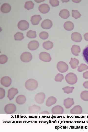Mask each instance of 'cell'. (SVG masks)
<instances>
[{"label":"cell","instance_id":"cell-33","mask_svg":"<svg viewBox=\"0 0 88 132\" xmlns=\"http://www.w3.org/2000/svg\"><path fill=\"white\" fill-rule=\"evenodd\" d=\"M74 87H66L62 88L64 90V92L67 94H69L72 92Z\"/></svg>","mask_w":88,"mask_h":132},{"label":"cell","instance_id":"cell-23","mask_svg":"<svg viewBox=\"0 0 88 132\" xmlns=\"http://www.w3.org/2000/svg\"><path fill=\"white\" fill-rule=\"evenodd\" d=\"M43 47L46 50L51 49L53 46V43L50 41L44 42L43 44Z\"/></svg>","mask_w":88,"mask_h":132},{"label":"cell","instance_id":"cell-7","mask_svg":"<svg viewBox=\"0 0 88 132\" xmlns=\"http://www.w3.org/2000/svg\"><path fill=\"white\" fill-rule=\"evenodd\" d=\"M1 83L3 86L8 87L11 85V78L8 76L3 77L0 80Z\"/></svg>","mask_w":88,"mask_h":132},{"label":"cell","instance_id":"cell-32","mask_svg":"<svg viewBox=\"0 0 88 132\" xmlns=\"http://www.w3.org/2000/svg\"><path fill=\"white\" fill-rule=\"evenodd\" d=\"M40 37L43 39H46L48 37V34L45 32H41L39 34Z\"/></svg>","mask_w":88,"mask_h":132},{"label":"cell","instance_id":"cell-10","mask_svg":"<svg viewBox=\"0 0 88 132\" xmlns=\"http://www.w3.org/2000/svg\"><path fill=\"white\" fill-rule=\"evenodd\" d=\"M39 11L43 13H46L50 10V7L47 4L43 3L40 4L38 7Z\"/></svg>","mask_w":88,"mask_h":132},{"label":"cell","instance_id":"cell-18","mask_svg":"<svg viewBox=\"0 0 88 132\" xmlns=\"http://www.w3.org/2000/svg\"><path fill=\"white\" fill-rule=\"evenodd\" d=\"M64 27L66 30L70 31L73 29L74 25L73 23L71 22L68 21L66 22L64 24Z\"/></svg>","mask_w":88,"mask_h":132},{"label":"cell","instance_id":"cell-29","mask_svg":"<svg viewBox=\"0 0 88 132\" xmlns=\"http://www.w3.org/2000/svg\"><path fill=\"white\" fill-rule=\"evenodd\" d=\"M81 99L85 101H88V91H84L81 93L80 94Z\"/></svg>","mask_w":88,"mask_h":132},{"label":"cell","instance_id":"cell-11","mask_svg":"<svg viewBox=\"0 0 88 132\" xmlns=\"http://www.w3.org/2000/svg\"><path fill=\"white\" fill-rule=\"evenodd\" d=\"M18 93V91L17 88H11L8 91V98L10 100H12Z\"/></svg>","mask_w":88,"mask_h":132},{"label":"cell","instance_id":"cell-19","mask_svg":"<svg viewBox=\"0 0 88 132\" xmlns=\"http://www.w3.org/2000/svg\"><path fill=\"white\" fill-rule=\"evenodd\" d=\"M59 15L62 18L66 19L70 16V13L66 9H63L60 11Z\"/></svg>","mask_w":88,"mask_h":132},{"label":"cell","instance_id":"cell-24","mask_svg":"<svg viewBox=\"0 0 88 132\" xmlns=\"http://www.w3.org/2000/svg\"><path fill=\"white\" fill-rule=\"evenodd\" d=\"M40 109L39 106L35 105H33L29 107V111L30 113H34L38 112Z\"/></svg>","mask_w":88,"mask_h":132},{"label":"cell","instance_id":"cell-35","mask_svg":"<svg viewBox=\"0 0 88 132\" xmlns=\"http://www.w3.org/2000/svg\"><path fill=\"white\" fill-rule=\"evenodd\" d=\"M5 90L3 88H0V99L3 98L5 96Z\"/></svg>","mask_w":88,"mask_h":132},{"label":"cell","instance_id":"cell-26","mask_svg":"<svg viewBox=\"0 0 88 132\" xmlns=\"http://www.w3.org/2000/svg\"><path fill=\"white\" fill-rule=\"evenodd\" d=\"M34 6V3L32 1H26L24 4V8L27 10H30L33 8Z\"/></svg>","mask_w":88,"mask_h":132},{"label":"cell","instance_id":"cell-17","mask_svg":"<svg viewBox=\"0 0 88 132\" xmlns=\"http://www.w3.org/2000/svg\"><path fill=\"white\" fill-rule=\"evenodd\" d=\"M11 9L10 5L8 3H4L1 5L0 10L3 13H7L10 11Z\"/></svg>","mask_w":88,"mask_h":132},{"label":"cell","instance_id":"cell-21","mask_svg":"<svg viewBox=\"0 0 88 132\" xmlns=\"http://www.w3.org/2000/svg\"><path fill=\"white\" fill-rule=\"evenodd\" d=\"M82 55L84 60L88 64V45L84 49Z\"/></svg>","mask_w":88,"mask_h":132},{"label":"cell","instance_id":"cell-15","mask_svg":"<svg viewBox=\"0 0 88 132\" xmlns=\"http://www.w3.org/2000/svg\"><path fill=\"white\" fill-rule=\"evenodd\" d=\"M82 112V109L81 107L77 105L74 107L70 110V113L73 114H80Z\"/></svg>","mask_w":88,"mask_h":132},{"label":"cell","instance_id":"cell-25","mask_svg":"<svg viewBox=\"0 0 88 132\" xmlns=\"http://www.w3.org/2000/svg\"><path fill=\"white\" fill-rule=\"evenodd\" d=\"M14 39L16 40L21 41L24 38L23 33L21 32H17L14 35Z\"/></svg>","mask_w":88,"mask_h":132},{"label":"cell","instance_id":"cell-20","mask_svg":"<svg viewBox=\"0 0 88 132\" xmlns=\"http://www.w3.org/2000/svg\"><path fill=\"white\" fill-rule=\"evenodd\" d=\"M57 101L56 99L53 96H51L48 98L47 100L46 105L48 107H50L55 104Z\"/></svg>","mask_w":88,"mask_h":132},{"label":"cell","instance_id":"cell-30","mask_svg":"<svg viewBox=\"0 0 88 132\" xmlns=\"http://www.w3.org/2000/svg\"><path fill=\"white\" fill-rule=\"evenodd\" d=\"M72 17L76 19L79 18L81 16V14L77 10H72Z\"/></svg>","mask_w":88,"mask_h":132},{"label":"cell","instance_id":"cell-9","mask_svg":"<svg viewBox=\"0 0 88 132\" xmlns=\"http://www.w3.org/2000/svg\"><path fill=\"white\" fill-rule=\"evenodd\" d=\"M39 42L35 40L31 41L28 45V48L31 50H34L37 49L39 47Z\"/></svg>","mask_w":88,"mask_h":132},{"label":"cell","instance_id":"cell-34","mask_svg":"<svg viewBox=\"0 0 88 132\" xmlns=\"http://www.w3.org/2000/svg\"><path fill=\"white\" fill-rule=\"evenodd\" d=\"M49 3L53 7L58 6L59 4V1L57 0H49Z\"/></svg>","mask_w":88,"mask_h":132},{"label":"cell","instance_id":"cell-27","mask_svg":"<svg viewBox=\"0 0 88 132\" xmlns=\"http://www.w3.org/2000/svg\"><path fill=\"white\" fill-rule=\"evenodd\" d=\"M71 50L72 53L76 55H78V53L80 51L79 47L76 45H73L72 47Z\"/></svg>","mask_w":88,"mask_h":132},{"label":"cell","instance_id":"cell-38","mask_svg":"<svg viewBox=\"0 0 88 132\" xmlns=\"http://www.w3.org/2000/svg\"><path fill=\"white\" fill-rule=\"evenodd\" d=\"M40 114H49V112L47 111H44L41 112Z\"/></svg>","mask_w":88,"mask_h":132},{"label":"cell","instance_id":"cell-16","mask_svg":"<svg viewBox=\"0 0 88 132\" xmlns=\"http://www.w3.org/2000/svg\"><path fill=\"white\" fill-rule=\"evenodd\" d=\"M71 38L73 41L78 42L81 40L82 37L80 33L77 32H74L71 34Z\"/></svg>","mask_w":88,"mask_h":132},{"label":"cell","instance_id":"cell-36","mask_svg":"<svg viewBox=\"0 0 88 132\" xmlns=\"http://www.w3.org/2000/svg\"><path fill=\"white\" fill-rule=\"evenodd\" d=\"M85 39L86 41H88V33H85L84 35Z\"/></svg>","mask_w":88,"mask_h":132},{"label":"cell","instance_id":"cell-13","mask_svg":"<svg viewBox=\"0 0 88 132\" xmlns=\"http://www.w3.org/2000/svg\"><path fill=\"white\" fill-rule=\"evenodd\" d=\"M42 19V17L40 15H34L31 17V21L33 25H36L38 24Z\"/></svg>","mask_w":88,"mask_h":132},{"label":"cell","instance_id":"cell-3","mask_svg":"<svg viewBox=\"0 0 88 132\" xmlns=\"http://www.w3.org/2000/svg\"><path fill=\"white\" fill-rule=\"evenodd\" d=\"M29 24L28 22L25 20H22L19 22L17 27L19 29L22 30H25L29 28Z\"/></svg>","mask_w":88,"mask_h":132},{"label":"cell","instance_id":"cell-14","mask_svg":"<svg viewBox=\"0 0 88 132\" xmlns=\"http://www.w3.org/2000/svg\"><path fill=\"white\" fill-rule=\"evenodd\" d=\"M74 103V101L72 98H68L64 101V105L66 109L70 108Z\"/></svg>","mask_w":88,"mask_h":132},{"label":"cell","instance_id":"cell-31","mask_svg":"<svg viewBox=\"0 0 88 132\" xmlns=\"http://www.w3.org/2000/svg\"><path fill=\"white\" fill-rule=\"evenodd\" d=\"M8 57L7 56L4 55H0V63L4 64L7 61Z\"/></svg>","mask_w":88,"mask_h":132},{"label":"cell","instance_id":"cell-1","mask_svg":"<svg viewBox=\"0 0 88 132\" xmlns=\"http://www.w3.org/2000/svg\"><path fill=\"white\" fill-rule=\"evenodd\" d=\"M38 86L37 81L33 79H30L27 80L25 84L26 88L29 90H35Z\"/></svg>","mask_w":88,"mask_h":132},{"label":"cell","instance_id":"cell-8","mask_svg":"<svg viewBox=\"0 0 88 132\" xmlns=\"http://www.w3.org/2000/svg\"><path fill=\"white\" fill-rule=\"evenodd\" d=\"M52 21L48 19H46L44 20L41 24V27L44 29H49L52 26Z\"/></svg>","mask_w":88,"mask_h":132},{"label":"cell","instance_id":"cell-5","mask_svg":"<svg viewBox=\"0 0 88 132\" xmlns=\"http://www.w3.org/2000/svg\"><path fill=\"white\" fill-rule=\"evenodd\" d=\"M45 98V95L43 92H40L37 94L35 97L36 102L39 104L43 103Z\"/></svg>","mask_w":88,"mask_h":132},{"label":"cell","instance_id":"cell-4","mask_svg":"<svg viewBox=\"0 0 88 132\" xmlns=\"http://www.w3.org/2000/svg\"><path fill=\"white\" fill-rule=\"evenodd\" d=\"M16 107L15 105L12 103L6 105L4 108L5 112L7 113L11 114L15 111Z\"/></svg>","mask_w":88,"mask_h":132},{"label":"cell","instance_id":"cell-6","mask_svg":"<svg viewBox=\"0 0 88 132\" xmlns=\"http://www.w3.org/2000/svg\"><path fill=\"white\" fill-rule=\"evenodd\" d=\"M39 57L41 60L44 62H49L51 60L49 54L45 52L41 53L39 54Z\"/></svg>","mask_w":88,"mask_h":132},{"label":"cell","instance_id":"cell-37","mask_svg":"<svg viewBox=\"0 0 88 132\" xmlns=\"http://www.w3.org/2000/svg\"><path fill=\"white\" fill-rule=\"evenodd\" d=\"M83 85L85 88H88V81L85 82Z\"/></svg>","mask_w":88,"mask_h":132},{"label":"cell","instance_id":"cell-2","mask_svg":"<svg viewBox=\"0 0 88 132\" xmlns=\"http://www.w3.org/2000/svg\"><path fill=\"white\" fill-rule=\"evenodd\" d=\"M32 58V54L28 52L23 53L20 56L21 60L24 62H28L30 61Z\"/></svg>","mask_w":88,"mask_h":132},{"label":"cell","instance_id":"cell-28","mask_svg":"<svg viewBox=\"0 0 88 132\" xmlns=\"http://www.w3.org/2000/svg\"><path fill=\"white\" fill-rule=\"evenodd\" d=\"M26 36L29 38H34L36 37V32L31 30L28 31L26 33Z\"/></svg>","mask_w":88,"mask_h":132},{"label":"cell","instance_id":"cell-12","mask_svg":"<svg viewBox=\"0 0 88 132\" xmlns=\"http://www.w3.org/2000/svg\"><path fill=\"white\" fill-rule=\"evenodd\" d=\"M52 112L53 114H62L64 112V109L60 105H57L54 107L52 109Z\"/></svg>","mask_w":88,"mask_h":132},{"label":"cell","instance_id":"cell-22","mask_svg":"<svg viewBox=\"0 0 88 132\" xmlns=\"http://www.w3.org/2000/svg\"><path fill=\"white\" fill-rule=\"evenodd\" d=\"M26 98L25 96L22 95H19L17 97L16 99L17 103L21 105L24 104L26 101Z\"/></svg>","mask_w":88,"mask_h":132}]
</instances>
